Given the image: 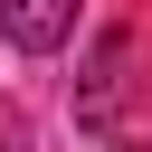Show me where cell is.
Segmentation results:
<instances>
[{
  "label": "cell",
  "mask_w": 152,
  "mask_h": 152,
  "mask_svg": "<svg viewBox=\"0 0 152 152\" xmlns=\"http://www.w3.org/2000/svg\"><path fill=\"white\" fill-rule=\"evenodd\" d=\"M76 10H86V0H0V38L28 48V57H48V48L76 38Z\"/></svg>",
  "instance_id": "obj_1"
},
{
  "label": "cell",
  "mask_w": 152,
  "mask_h": 152,
  "mask_svg": "<svg viewBox=\"0 0 152 152\" xmlns=\"http://www.w3.org/2000/svg\"><path fill=\"white\" fill-rule=\"evenodd\" d=\"M124 57H133L124 38H104V48H95V76H86V124H104V114H114V95H124Z\"/></svg>",
  "instance_id": "obj_2"
},
{
  "label": "cell",
  "mask_w": 152,
  "mask_h": 152,
  "mask_svg": "<svg viewBox=\"0 0 152 152\" xmlns=\"http://www.w3.org/2000/svg\"><path fill=\"white\" fill-rule=\"evenodd\" d=\"M0 152H10V142H0Z\"/></svg>",
  "instance_id": "obj_3"
}]
</instances>
